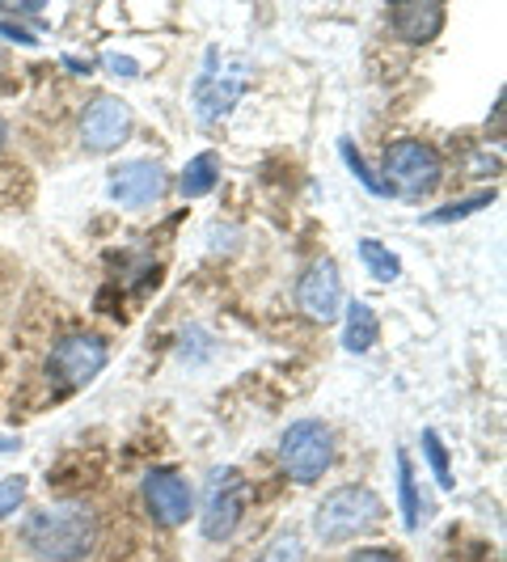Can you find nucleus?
<instances>
[{"mask_svg": "<svg viewBox=\"0 0 507 562\" xmlns=\"http://www.w3.org/2000/svg\"><path fill=\"white\" fill-rule=\"evenodd\" d=\"M22 541L38 562H84L98 550V512L89 504L30 507Z\"/></svg>", "mask_w": 507, "mask_h": 562, "instance_id": "f257e3e1", "label": "nucleus"}, {"mask_svg": "<svg viewBox=\"0 0 507 562\" xmlns=\"http://www.w3.org/2000/svg\"><path fill=\"white\" fill-rule=\"evenodd\" d=\"M385 516V504L376 491L368 486H335L322 495V504L313 512V533L322 546H347L356 537H364L376 520Z\"/></svg>", "mask_w": 507, "mask_h": 562, "instance_id": "f03ea898", "label": "nucleus"}, {"mask_svg": "<svg viewBox=\"0 0 507 562\" xmlns=\"http://www.w3.org/2000/svg\"><path fill=\"white\" fill-rule=\"evenodd\" d=\"M376 178L385 182L390 195L427 199L440 187V178H444V161H440V153H436L431 144L394 140L385 148V161H381V173H376Z\"/></svg>", "mask_w": 507, "mask_h": 562, "instance_id": "7ed1b4c3", "label": "nucleus"}, {"mask_svg": "<svg viewBox=\"0 0 507 562\" xmlns=\"http://www.w3.org/2000/svg\"><path fill=\"white\" fill-rule=\"evenodd\" d=\"M246 89H250V64L241 56H221V47H212L207 59H203V72L195 77L199 123H221V119H228Z\"/></svg>", "mask_w": 507, "mask_h": 562, "instance_id": "20e7f679", "label": "nucleus"}, {"mask_svg": "<svg viewBox=\"0 0 507 562\" xmlns=\"http://www.w3.org/2000/svg\"><path fill=\"white\" fill-rule=\"evenodd\" d=\"M246 504H250V482L241 470H212L207 479V491H203V504L195 507L199 512V529L207 541H228L237 533L241 516H246Z\"/></svg>", "mask_w": 507, "mask_h": 562, "instance_id": "39448f33", "label": "nucleus"}, {"mask_svg": "<svg viewBox=\"0 0 507 562\" xmlns=\"http://www.w3.org/2000/svg\"><path fill=\"white\" fill-rule=\"evenodd\" d=\"M280 461L288 470V479L301 482V486H313L330 470L335 461V436L322 419H296L288 423L280 440Z\"/></svg>", "mask_w": 507, "mask_h": 562, "instance_id": "423d86ee", "label": "nucleus"}, {"mask_svg": "<svg viewBox=\"0 0 507 562\" xmlns=\"http://www.w3.org/2000/svg\"><path fill=\"white\" fill-rule=\"evenodd\" d=\"M106 360H111V351L98 335H64L47 356V376L59 390H84L98 381Z\"/></svg>", "mask_w": 507, "mask_h": 562, "instance_id": "0eeeda50", "label": "nucleus"}, {"mask_svg": "<svg viewBox=\"0 0 507 562\" xmlns=\"http://www.w3.org/2000/svg\"><path fill=\"white\" fill-rule=\"evenodd\" d=\"M140 504H144V516L153 520V525H161V529H182L191 516H195V491H191V482L182 479L178 470H148L140 482Z\"/></svg>", "mask_w": 507, "mask_h": 562, "instance_id": "6e6552de", "label": "nucleus"}, {"mask_svg": "<svg viewBox=\"0 0 507 562\" xmlns=\"http://www.w3.org/2000/svg\"><path fill=\"white\" fill-rule=\"evenodd\" d=\"M132 136V106L123 98H93L89 111L81 114V144L89 153H111Z\"/></svg>", "mask_w": 507, "mask_h": 562, "instance_id": "1a4fd4ad", "label": "nucleus"}, {"mask_svg": "<svg viewBox=\"0 0 507 562\" xmlns=\"http://www.w3.org/2000/svg\"><path fill=\"white\" fill-rule=\"evenodd\" d=\"M296 305H301V313L309 322H322V326L335 322L338 310H342V280H338L335 258L313 262L309 271L301 276V283H296Z\"/></svg>", "mask_w": 507, "mask_h": 562, "instance_id": "9d476101", "label": "nucleus"}, {"mask_svg": "<svg viewBox=\"0 0 507 562\" xmlns=\"http://www.w3.org/2000/svg\"><path fill=\"white\" fill-rule=\"evenodd\" d=\"M169 191V173L157 161H127L111 173V199L123 207H148Z\"/></svg>", "mask_w": 507, "mask_h": 562, "instance_id": "9b49d317", "label": "nucleus"}, {"mask_svg": "<svg viewBox=\"0 0 507 562\" xmlns=\"http://www.w3.org/2000/svg\"><path fill=\"white\" fill-rule=\"evenodd\" d=\"M390 30H394L402 43H410V47H422V43H431L440 30H444V4H436V0H406V4H390Z\"/></svg>", "mask_w": 507, "mask_h": 562, "instance_id": "f8f14e48", "label": "nucleus"}, {"mask_svg": "<svg viewBox=\"0 0 507 562\" xmlns=\"http://www.w3.org/2000/svg\"><path fill=\"white\" fill-rule=\"evenodd\" d=\"M376 338H381V322H376V313L368 301H351L347 305V330H342V347L351 351V356H364L376 347Z\"/></svg>", "mask_w": 507, "mask_h": 562, "instance_id": "ddd939ff", "label": "nucleus"}, {"mask_svg": "<svg viewBox=\"0 0 507 562\" xmlns=\"http://www.w3.org/2000/svg\"><path fill=\"white\" fill-rule=\"evenodd\" d=\"M216 182H221V153H195V157L187 161V169H182V178H178V187H182L187 199L212 195Z\"/></svg>", "mask_w": 507, "mask_h": 562, "instance_id": "4468645a", "label": "nucleus"}, {"mask_svg": "<svg viewBox=\"0 0 507 562\" xmlns=\"http://www.w3.org/2000/svg\"><path fill=\"white\" fill-rule=\"evenodd\" d=\"M397 499H402V525L415 533L419 529V491H415V465L410 457L397 449Z\"/></svg>", "mask_w": 507, "mask_h": 562, "instance_id": "2eb2a0df", "label": "nucleus"}, {"mask_svg": "<svg viewBox=\"0 0 507 562\" xmlns=\"http://www.w3.org/2000/svg\"><path fill=\"white\" fill-rule=\"evenodd\" d=\"M360 262L372 271V280H381V283H394L397 276H402V258H397L390 246H381L376 237H364V241H360Z\"/></svg>", "mask_w": 507, "mask_h": 562, "instance_id": "dca6fc26", "label": "nucleus"}, {"mask_svg": "<svg viewBox=\"0 0 507 562\" xmlns=\"http://www.w3.org/2000/svg\"><path fill=\"white\" fill-rule=\"evenodd\" d=\"M495 199H499L495 191H478L474 199H461V203H449V207L427 212V216H422V225H457V221H465V216H474V212H486Z\"/></svg>", "mask_w": 507, "mask_h": 562, "instance_id": "f3484780", "label": "nucleus"}, {"mask_svg": "<svg viewBox=\"0 0 507 562\" xmlns=\"http://www.w3.org/2000/svg\"><path fill=\"white\" fill-rule=\"evenodd\" d=\"M338 157H342V166L351 169V178H356V182L364 187L368 195H390V191H385V182H381V178H376V173L368 169L364 153H360V148H356L351 140H338Z\"/></svg>", "mask_w": 507, "mask_h": 562, "instance_id": "a211bd4d", "label": "nucleus"}, {"mask_svg": "<svg viewBox=\"0 0 507 562\" xmlns=\"http://www.w3.org/2000/svg\"><path fill=\"white\" fill-rule=\"evenodd\" d=\"M422 457H427V465H431V474L440 482V491H452V470H449V452L440 445V436L427 427L422 431Z\"/></svg>", "mask_w": 507, "mask_h": 562, "instance_id": "6ab92c4d", "label": "nucleus"}, {"mask_svg": "<svg viewBox=\"0 0 507 562\" xmlns=\"http://www.w3.org/2000/svg\"><path fill=\"white\" fill-rule=\"evenodd\" d=\"M258 562H305V541L296 533H280L258 554Z\"/></svg>", "mask_w": 507, "mask_h": 562, "instance_id": "aec40b11", "label": "nucleus"}, {"mask_svg": "<svg viewBox=\"0 0 507 562\" xmlns=\"http://www.w3.org/2000/svg\"><path fill=\"white\" fill-rule=\"evenodd\" d=\"M26 491H30L26 474H9V479H0V520H9V516L22 507Z\"/></svg>", "mask_w": 507, "mask_h": 562, "instance_id": "412c9836", "label": "nucleus"}, {"mask_svg": "<svg viewBox=\"0 0 507 562\" xmlns=\"http://www.w3.org/2000/svg\"><path fill=\"white\" fill-rule=\"evenodd\" d=\"M347 562H402L394 550H381V546H360V550H351Z\"/></svg>", "mask_w": 507, "mask_h": 562, "instance_id": "4be33fe9", "label": "nucleus"}, {"mask_svg": "<svg viewBox=\"0 0 507 562\" xmlns=\"http://www.w3.org/2000/svg\"><path fill=\"white\" fill-rule=\"evenodd\" d=\"M0 38H9V43H22V47H38V38H34L30 30L13 26V22H4V18H0Z\"/></svg>", "mask_w": 507, "mask_h": 562, "instance_id": "5701e85b", "label": "nucleus"}, {"mask_svg": "<svg viewBox=\"0 0 507 562\" xmlns=\"http://www.w3.org/2000/svg\"><path fill=\"white\" fill-rule=\"evenodd\" d=\"M106 68H111L114 77H127V81H132V77H140V64H136V59H127V56H106Z\"/></svg>", "mask_w": 507, "mask_h": 562, "instance_id": "b1692460", "label": "nucleus"}, {"mask_svg": "<svg viewBox=\"0 0 507 562\" xmlns=\"http://www.w3.org/2000/svg\"><path fill=\"white\" fill-rule=\"evenodd\" d=\"M486 136H491V140H504V93H499V102H495V123H486Z\"/></svg>", "mask_w": 507, "mask_h": 562, "instance_id": "393cba45", "label": "nucleus"}, {"mask_svg": "<svg viewBox=\"0 0 507 562\" xmlns=\"http://www.w3.org/2000/svg\"><path fill=\"white\" fill-rule=\"evenodd\" d=\"M9 13H18V18H38L43 4H9Z\"/></svg>", "mask_w": 507, "mask_h": 562, "instance_id": "a878e982", "label": "nucleus"}, {"mask_svg": "<svg viewBox=\"0 0 507 562\" xmlns=\"http://www.w3.org/2000/svg\"><path fill=\"white\" fill-rule=\"evenodd\" d=\"M18 449H22L18 436H0V457H9V452H18Z\"/></svg>", "mask_w": 507, "mask_h": 562, "instance_id": "bb28decb", "label": "nucleus"}, {"mask_svg": "<svg viewBox=\"0 0 507 562\" xmlns=\"http://www.w3.org/2000/svg\"><path fill=\"white\" fill-rule=\"evenodd\" d=\"M4 144H9V123L0 119V148H4Z\"/></svg>", "mask_w": 507, "mask_h": 562, "instance_id": "cd10ccee", "label": "nucleus"}]
</instances>
